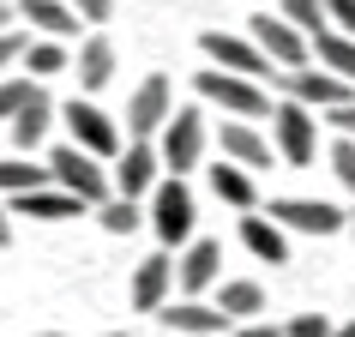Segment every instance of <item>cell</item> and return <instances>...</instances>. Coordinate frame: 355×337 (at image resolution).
<instances>
[{"mask_svg": "<svg viewBox=\"0 0 355 337\" xmlns=\"http://www.w3.org/2000/svg\"><path fill=\"white\" fill-rule=\"evenodd\" d=\"M31 337H55V331H31Z\"/></svg>", "mask_w": 355, "mask_h": 337, "instance_id": "cell-41", "label": "cell"}, {"mask_svg": "<svg viewBox=\"0 0 355 337\" xmlns=\"http://www.w3.org/2000/svg\"><path fill=\"white\" fill-rule=\"evenodd\" d=\"M24 31H0V73H12V67H19V55H24Z\"/></svg>", "mask_w": 355, "mask_h": 337, "instance_id": "cell-34", "label": "cell"}, {"mask_svg": "<svg viewBox=\"0 0 355 337\" xmlns=\"http://www.w3.org/2000/svg\"><path fill=\"white\" fill-rule=\"evenodd\" d=\"M49 187V168L24 163V157H0V199H19V193Z\"/></svg>", "mask_w": 355, "mask_h": 337, "instance_id": "cell-24", "label": "cell"}, {"mask_svg": "<svg viewBox=\"0 0 355 337\" xmlns=\"http://www.w3.org/2000/svg\"><path fill=\"white\" fill-rule=\"evenodd\" d=\"M24 73L31 78H55V73H67V42H49V37H37V42H24Z\"/></svg>", "mask_w": 355, "mask_h": 337, "instance_id": "cell-26", "label": "cell"}, {"mask_svg": "<svg viewBox=\"0 0 355 337\" xmlns=\"http://www.w3.org/2000/svg\"><path fill=\"white\" fill-rule=\"evenodd\" d=\"M193 85H199V103L223 109L229 121H265V114H271V91H265L259 78H235V73H217V67H205Z\"/></svg>", "mask_w": 355, "mask_h": 337, "instance_id": "cell-2", "label": "cell"}, {"mask_svg": "<svg viewBox=\"0 0 355 337\" xmlns=\"http://www.w3.org/2000/svg\"><path fill=\"white\" fill-rule=\"evenodd\" d=\"M283 337H331V319L325 313H295L283 325Z\"/></svg>", "mask_w": 355, "mask_h": 337, "instance_id": "cell-32", "label": "cell"}, {"mask_svg": "<svg viewBox=\"0 0 355 337\" xmlns=\"http://www.w3.org/2000/svg\"><path fill=\"white\" fill-rule=\"evenodd\" d=\"M12 19H19V6H12V0H0V31H12Z\"/></svg>", "mask_w": 355, "mask_h": 337, "instance_id": "cell-38", "label": "cell"}, {"mask_svg": "<svg viewBox=\"0 0 355 337\" xmlns=\"http://www.w3.org/2000/svg\"><path fill=\"white\" fill-rule=\"evenodd\" d=\"M67 6L78 12V24H103L114 12V0H67Z\"/></svg>", "mask_w": 355, "mask_h": 337, "instance_id": "cell-35", "label": "cell"}, {"mask_svg": "<svg viewBox=\"0 0 355 337\" xmlns=\"http://www.w3.org/2000/svg\"><path fill=\"white\" fill-rule=\"evenodd\" d=\"M157 319H163L168 331H181V337H223L229 325H235V319L229 313H217V307H211V301H199V295H168L163 307H157Z\"/></svg>", "mask_w": 355, "mask_h": 337, "instance_id": "cell-12", "label": "cell"}, {"mask_svg": "<svg viewBox=\"0 0 355 337\" xmlns=\"http://www.w3.org/2000/svg\"><path fill=\"white\" fill-rule=\"evenodd\" d=\"M217 313H229L235 319V325H241V319H253V313H265V289L259 283H223V295H217Z\"/></svg>", "mask_w": 355, "mask_h": 337, "instance_id": "cell-25", "label": "cell"}, {"mask_svg": "<svg viewBox=\"0 0 355 337\" xmlns=\"http://www.w3.org/2000/svg\"><path fill=\"white\" fill-rule=\"evenodd\" d=\"M6 211H12V217H37V223H67V217H85L91 205H78L73 193H60L55 181H49V187H37V193L6 199Z\"/></svg>", "mask_w": 355, "mask_h": 337, "instance_id": "cell-16", "label": "cell"}, {"mask_svg": "<svg viewBox=\"0 0 355 337\" xmlns=\"http://www.w3.org/2000/svg\"><path fill=\"white\" fill-rule=\"evenodd\" d=\"M12 127V145L19 150H37L42 139H49V127H55V96L42 91V85H31V96H24V109L6 121Z\"/></svg>", "mask_w": 355, "mask_h": 337, "instance_id": "cell-18", "label": "cell"}, {"mask_svg": "<svg viewBox=\"0 0 355 337\" xmlns=\"http://www.w3.org/2000/svg\"><path fill=\"white\" fill-rule=\"evenodd\" d=\"M271 150H277L289 168H307L319 157V114L301 109V103H271Z\"/></svg>", "mask_w": 355, "mask_h": 337, "instance_id": "cell-4", "label": "cell"}, {"mask_svg": "<svg viewBox=\"0 0 355 337\" xmlns=\"http://www.w3.org/2000/svg\"><path fill=\"white\" fill-rule=\"evenodd\" d=\"M31 85H37V78H19V73H0V121H12V114L24 109V96H31Z\"/></svg>", "mask_w": 355, "mask_h": 337, "instance_id": "cell-29", "label": "cell"}, {"mask_svg": "<svg viewBox=\"0 0 355 337\" xmlns=\"http://www.w3.org/2000/svg\"><path fill=\"white\" fill-rule=\"evenodd\" d=\"M49 181H55L60 193H73L78 205H91V211L114 193L103 157H91V150H78V145H55V150H49Z\"/></svg>", "mask_w": 355, "mask_h": 337, "instance_id": "cell-1", "label": "cell"}, {"mask_svg": "<svg viewBox=\"0 0 355 337\" xmlns=\"http://www.w3.org/2000/svg\"><path fill=\"white\" fill-rule=\"evenodd\" d=\"M247 37H253V49H259L277 73H295V67H307V37H301L289 19H271V12H259V19H247Z\"/></svg>", "mask_w": 355, "mask_h": 337, "instance_id": "cell-8", "label": "cell"}, {"mask_svg": "<svg viewBox=\"0 0 355 337\" xmlns=\"http://www.w3.org/2000/svg\"><path fill=\"white\" fill-rule=\"evenodd\" d=\"M0 247H12V211H6V199H0Z\"/></svg>", "mask_w": 355, "mask_h": 337, "instance_id": "cell-37", "label": "cell"}, {"mask_svg": "<svg viewBox=\"0 0 355 337\" xmlns=\"http://www.w3.org/2000/svg\"><path fill=\"white\" fill-rule=\"evenodd\" d=\"M96 223L109 229V235H132V229L145 223V211H139V199H121V193H109V199L96 205Z\"/></svg>", "mask_w": 355, "mask_h": 337, "instance_id": "cell-27", "label": "cell"}, {"mask_svg": "<svg viewBox=\"0 0 355 337\" xmlns=\"http://www.w3.org/2000/svg\"><path fill=\"white\" fill-rule=\"evenodd\" d=\"M205 145H211V127H205V109H175L157 132V157H163L168 175L187 181V168L205 163Z\"/></svg>", "mask_w": 355, "mask_h": 337, "instance_id": "cell-3", "label": "cell"}, {"mask_svg": "<svg viewBox=\"0 0 355 337\" xmlns=\"http://www.w3.org/2000/svg\"><path fill=\"white\" fill-rule=\"evenodd\" d=\"M103 337H127V331H103Z\"/></svg>", "mask_w": 355, "mask_h": 337, "instance_id": "cell-40", "label": "cell"}, {"mask_svg": "<svg viewBox=\"0 0 355 337\" xmlns=\"http://www.w3.org/2000/svg\"><path fill=\"white\" fill-rule=\"evenodd\" d=\"M319 127H331L337 139H355V96H349V103H337V109H325V114H319Z\"/></svg>", "mask_w": 355, "mask_h": 337, "instance_id": "cell-31", "label": "cell"}, {"mask_svg": "<svg viewBox=\"0 0 355 337\" xmlns=\"http://www.w3.org/2000/svg\"><path fill=\"white\" fill-rule=\"evenodd\" d=\"M199 49H205V60L217 67V73H235V78H277V67L253 49V37H229V31H205L199 37Z\"/></svg>", "mask_w": 355, "mask_h": 337, "instance_id": "cell-7", "label": "cell"}, {"mask_svg": "<svg viewBox=\"0 0 355 337\" xmlns=\"http://www.w3.org/2000/svg\"><path fill=\"white\" fill-rule=\"evenodd\" d=\"M223 271V247L217 241H187V253L175 259V283H181V295H205L211 283Z\"/></svg>", "mask_w": 355, "mask_h": 337, "instance_id": "cell-17", "label": "cell"}, {"mask_svg": "<svg viewBox=\"0 0 355 337\" xmlns=\"http://www.w3.org/2000/svg\"><path fill=\"white\" fill-rule=\"evenodd\" d=\"M277 19H289L301 37H313V31H325V6L319 0H277Z\"/></svg>", "mask_w": 355, "mask_h": 337, "instance_id": "cell-28", "label": "cell"}, {"mask_svg": "<svg viewBox=\"0 0 355 337\" xmlns=\"http://www.w3.org/2000/svg\"><path fill=\"white\" fill-rule=\"evenodd\" d=\"M331 175L343 181V193L355 199V139H337V145H331Z\"/></svg>", "mask_w": 355, "mask_h": 337, "instance_id": "cell-30", "label": "cell"}, {"mask_svg": "<svg viewBox=\"0 0 355 337\" xmlns=\"http://www.w3.org/2000/svg\"><path fill=\"white\" fill-rule=\"evenodd\" d=\"M145 217H150V229H157L163 247H187L193 241V217H199V211H193V187L181 181V175H163V181L150 187V211Z\"/></svg>", "mask_w": 355, "mask_h": 337, "instance_id": "cell-5", "label": "cell"}, {"mask_svg": "<svg viewBox=\"0 0 355 337\" xmlns=\"http://www.w3.org/2000/svg\"><path fill=\"white\" fill-rule=\"evenodd\" d=\"M331 337H355V325H331Z\"/></svg>", "mask_w": 355, "mask_h": 337, "instance_id": "cell-39", "label": "cell"}, {"mask_svg": "<svg viewBox=\"0 0 355 337\" xmlns=\"http://www.w3.org/2000/svg\"><path fill=\"white\" fill-rule=\"evenodd\" d=\"M60 121H67V145H78V150H91V157H103V163H114V150H121V127H114L109 114L96 109L91 96H73L67 109H55Z\"/></svg>", "mask_w": 355, "mask_h": 337, "instance_id": "cell-6", "label": "cell"}, {"mask_svg": "<svg viewBox=\"0 0 355 337\" xmlns=\"http://www.w3.org/2000/svg\"><path fill=\"white\" fill-rule=\"evenodd\" d=\"M205 175H211V193H217L229 211H253V205H259V187H253V175H247V168H235V163L217 157V168H205Z\"/></svg>", "mask_w": 355, "mask_h": 337, "instance_id": "cell-22", "label": "cell"}, {"mask_svg": "<svg viewBox=\"0 0 355 337\" xmlns=\"http://www.w3.org/2000/svg\"><path fill=\"white\" fill-rule=\"evenodd\" d=\"M223 337H283L277 325H259V319H241V325H229Z\"/></svg>", "mask_w": 355, "mask_h": 337, "instance_id": "cell-36", "label": "cell"}, {"mask_svg": "<svg viewBox=\"0 0 355 337\" xmlns=\"http://www.w3.org/2000/svg\"><path fill=\"white\" fill-rule=\"evenodd\" d=\"M19 12H24V24H31L37 37H49V42H73L78 37V12L67 0H24Z\"/></svg>", "mask_w": 355, "mask_h": 337, "instance_id": "cell-21", "label": "cell"}, {"mask_svg": "<svg viewBox=\"0 0 355 337\" xmlns=\"http://www.w3.org/2000/svg\"><path fill=\"white\" fill-rule=\"evenodd\" d=\"M307 60H319L331 78L355 85V37H349V31H331V24L313 31V37H307Z\"/></svg>", "mask_w": 355, "mask_h": 337, "instance_id": "cell-19", "label": "cell"}, {"mask_svg": "<svg viewBox=\"0 0 355 337\" xmlns=\"http://www.w3.org/2000/svg\"><path fill=\"white\" fill-rule=\"evenodd\" d=\"M271 223L289 235H337V229H349V211L325 205V199H271V211H265Z\"/></svg>", "mask_w": 355, "mask_h": 337, "instance_id": "cell-10", "label": "cell"}, {"mask_svg": "<svg viewBox=\"0 0 355 337\" xmlns=\"http://www.w3.org/2000/svg\"><path fill=\"white\" fill-rule=\"evenodd\" d=\"M168 295H175V259L168 253H150V259L132 265V307L139 313H157Z\"/></svg>", "mask_w": 355, "mask_h": 337, "instance_id": "cell-15", "label": "cell"}, {"mask_svg": "<svg viewBox=\"0 0 355 337\" xmlns=\"http://www.w3.org/2000/svg\"><path fill=\"white\" fill-rule=\"evenodd\" d=\"M319 6H325V24L331 31H349L355 37V0H319Z\"/></svg>", "mask_w": 355, "mask_h": 337, "instance_id": "cell-33", "label": "cell"}, {"mask_svg": "<svg viewBox=\"0 0 355 337\" xmlns=\"http://www.w3.org/2000/svg\"><path fill=\"white\" fill-rule=\"evenodd\" d=\"M277 78H283V91H289V103H301V109H313V114H325V109H337V103L355 96V85L331 78L325 67H295V73H277Z\"/></svg>", "mask_w": 355, "mask_h": 337, "instance_id": "cell-11", "label": "cell"}, {"mask_svg": "<svg viewBox=\"0 0 355 337\" xmlns=\"http://www.w3.org/2000/svg\"><path fill=\"white\" fill-rule=\"evenodd\" d=\"M114 78V42L109 37H91L78 49V91H103Z\"/></svg>", "mask_w": 355, "mask_h": 337, "instance_id": "cell-23", "label": "cell"}, {"mask_svg": "<svg viewBox=\"0 0 355 337\" xmlns=\"http://www.w3.org/2000/svg\"><path fill=\"white\" fill-rule=\"evenodd\" d=\"M157 181H163V157H157V145H150V139H132L127 150H114L109 187L121 193V199H145Z\"/></svg>", "mask_w": 355, "mask_h": 337, "instance_id": "cell-9", "label": "cell"}, {"mask_svg": "<svg viewBox=\"0 0 355 337\" xmlns=\"http://www.w3.org/2000/svg\"><path fill=\"white\" fill-rule=\"evenodd\" d=\"M168 114H175V96H168V78H163V73H150L145 85L132 91V103H127V132H132V139H157Z\"/></svg>", "mask_w": 355, "mask_h": 337, "instance_id": "cell-13", "label": "cell"}, {"mask_svg": "<svg viewBox=\"0 0 355 337\" xmlns=\"http://www.w3.org/2000/svg\"><path fill=\"white\" fill-rule=\"evenodd\" d=\"M349 235H355V211H349Z\"/></svg>", "mask_w": 355, "mask_h": 337, "instance_id": "cell-42", "label": "cell"}, {"mask_svg": "<svg viewBox=\"0 0 355 337\" xmlns=\"http://www.w3.org/2000/svg\"><path fill=\"white\" fill-rule=\"evenodd\" d=\"M217 150H223V163L247 168V175H253V168H265L271 157H277V150H271V139H265L253 121H223V127H217Z\"/></svg>", "mask_w": 355, "mask_h": 337, "instance_id": "cell-14", "label": "cell"}, {"mask_svg": "<svg viewBox=\"0 0 355 337\" xmlns=\"http://www.w3.org/2000/svg\"><path fill=\"white\" fill-rule=\"evenodd\" d=\"M241 247H247L259 265H289V235H283L271 217H253V211H241Z\"/></svg>", "mask_w": 355, "mask_h": 337, "instance_id": "cell-20", "label": "cell"}]
</instances>
